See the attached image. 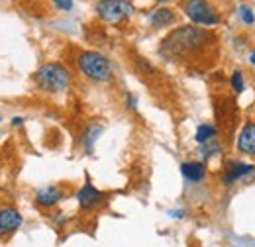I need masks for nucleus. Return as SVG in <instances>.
Segmentation results:
<instances>
[{"instance_id": "f257e3e1", "label": "nucleus", "mask_w": 255, "mask_h": 247, "mask_svg": "<svg viewBox=\"0 0 255 247\" xmlns=\"http://www.w3.org/2000/svg\"><path fill=\"white\" fill-rule=\"evenodd\" d=\"M218 45L214 31L198 26H181L169 31L159 45V55L165 61L198 63L208 57Z\"/></svg>"}, {"instance_id": "f03ea898", "label": "nucleus", "mask_w": 255, "mask_h": 247, "mask_svg": "<svg viewBox=\"0 0 255 247\" xmlns=\"http://www.w3.org/2000/svg\"><path fill=\"white\" fill-rule=\"evenodd\" d=\"M73 83L71 71L59 61H47L43 63L35 75H33V85L37 91L45 94H61L65 93Z\"/></svg>"}, {"instance_id": "7ed1b4c3", "label": "nucleus", "mask_w": 255, "mask_h": 247, "mask_svg": "<svg viewBox=\"0 0 255 247\" xmlns=\"http://www.w3.org/2000/svg\"><path fill=\"white\" fill-rule=\"evenodd\" d=\"M181 10L194 26L212 28L224 20L220 0H181Z\"/></svg>"}, {"instance_id": "20e7f679", "label": "nucleus", "mask_w": 255, "mask_h": 247, "mask_svg": "<svg viewBox=\"0 0 255 247\" xmlns=\"http://www.w3.org/2000/svg\"><path fill=\"white\" fill-rule=\"evenodd\" d=\"M77 67L81 75L93 83H108L112 79V63L98 51H81L77 55Z\"/></svg>"}, {"instance_id": "39448f33", "label": "nucleus", "mask_w": 255, "mask_h": 247, "mask_svg": "<svg viewBox=\"0 0 255 247\" xmlns=\"http://www.w3.org/2000/svg\"><path fill=\"white\" fill-rule=\"evenodd\" d=\"M95 10L98 18H102L104 22H110V24H118L135 12V8L129 0H98Z\"/></svg>"}, {"instance_id": "423d86ee", "label": "nucleus", "mask_w": 255, "mask_h": 247, "mask_svg": "<svg viewBox=\"0 0 255 247\" xmlns=\"http://www.w3.org/2000/svg\"><path fill=\"white\" fill-rule=\"evenodd\" d=\"M214 116L218 122V133L222 131L226 135H232L236 124H238V106L232 96H222L214 102Z\"/></svg>"}, {"instance_id": "0eeeda50", "label": "nucleus", "mask_w": 255, "mask_h": 247, "mask_svg": "<svg viewBox=\"0 0 255 247\" xmlns=\"http://www.w3.org/2000/svg\"><path fill=\"white\" fill-rule=\"evenodd\" d=\"M250 175H255V165L238 161V159H228L222 167V177H220V181H222L224 186H232V185H236L238 181L250 177Z\"/></svg>"}, {"instance_id": "6e6552de", "label": "nucleus", "mask_w": 255, "mask_h": 247, "mask_svg": "<svg viewBox=\"0 0 255 247\" xmlns=\"http://www.w3.org/2000/svg\"><path fill=\"white\" fill-rule=\"evenodd\" d=\"M75 198H77V204H79V208L83 212H95L96 208H100L106 202V192L98 190L91 183H85V185L77 190Z\"/></svg>"}, {"instance_id": "1a4fd4ad", "label": "nucleus", "mask_w": 255, "mask_h": 247, "mask_svg": "<svg viewBox=\"0 0 255 247\" xmlns=\"http://www.w3.org/2000/svg\"><path fill=\"white\" fill-rule=\"evenodd\" d=\"M24 224L22 212L12 204H0V238L14 236Z\"/></svg>"}, {"instance_id": "9d476101", "label": "nucleus", "mask_w": 255, "mask_h": 247, "mask_svg": "<svg viewBox=\"0 0 255 247\" xmlns=\"http://www.w3.org/2000/svg\"><path fill=\"white\" fill-rule=\"evenodd\" d=\"M65 198H67V190L61 185H47L35 192V204L43 210L55 208L57 204L63 202Z\"/></svg>"}, {"instance_id": "9b49d317", "label": "nucleus", "mask_w": 255, "mask_h": 247, "mask_svg": "<svg viewBox=\"0 0 255 247\" xmlns=\"http://www.w3.org/2000/svg\"><path fill=\"white\" fill-rule=\"evenodd\" d=\"M236 147L242 155L255 157V120H248L242 125L236 137Z\"/></svg>"}, {"instance_id": "f8f14e48", "label": "nucleus", "mask_w": 255, "mask_h": 247, "mask_svg": "<svg viewBox=\"0 0 255 247\" xmlns=\"http://www.w3.org/2000/svg\"><path fill=\"white\" fill-rule=\"evenodd\" d=\"M181 175L185 177L187 183L196 185V183H202L206 179L208 167L204 161H185V163H181Z\"/></svg>"}, {"instance_id": "ddd939ff", "label": "nucleus", "mask_w": 255, "mask_h": 247, "mask_svg": "<svg viewBox=\"0 0 255 247\" xmlns=\"http://www.w3.org/2000/svg\"><path fill=\"white\" fill-rule=\"evenodd\" d=\"M177 22V12L173 8H167V6H161L155 8L151 14H149V24L153 28H167L171 24Z\"/></svg>"}, {"instance_id": "4468645a", "label": "nucleus", "mask_w": 255, "mask_h": 247, "mask_svg": "<svg viewBox=\"0 0 255 247\" xmlns=\"http://www.w3.org/2000/svg\"><path fill=\"white\" fill-rule=\"evenodd\" d=\"M102 125L100 124H89L87 127H85V131H83V149L87 151V153H93V149H95V143L96 139L100 137V133H102Z\"/></svg>"}, {"instance_id": "2eb2a0df", "label": "nucleus", "mask_w": 255, "mask_h": 247, "mask_svg": "<svg viewBox=\"0 0 255 247\" xmlns=\"http://www.w3.org/2000/svg\"><path fill=\"white\" fill-rule=\"evenodd\" d=\"M216 137H218V127L216 125H212V124H200L196 127V133H194L196 143L202 145V143H208V141H212Z\"/></svg>"}, {"instance_id": "dca6fc26", "label": "nucleus", "mask_w": 255, "mask_h": 247, "mask_svg": "<svg viewBox=\"0 0 255 247\" xmlns=\"http://www.w3.org/2000/svg\"><path fill=\"white\" fill-rule=\"evenodd\" d=\"M230 87L234 94H242L246 91V79H244V73L240 69H236L232 75H230Z\"/></svg>"}, {"instance_id": "f3484780", "label": "nucleus", "mask_w": 255, "mask_h": 247, "mask_svg": "<svg viewBox=\"0 0 255 247\" xmlns=\"http://www.w3.org/2000/svg\"><path fill=\"white\" fill-rule=\"evenodd\" d=\"M220 151H222V145H220L218 137L212 139V141H208V143H202V145H200V155H202V159H208V157H212L214 153L218 155Z\"/></svg>"}, {"instance_id": "a211bd4d", "label": "nucleus", "mask_w": 255, "mask_h": 247, "mask_svg": "<svg viewBox=\"0 0 255 247\" xmlns=\"http://www.w3.org/2000/svg\"><path fill=\"white\" fill-rule=\"evenodd\" d=\"M240 18H242V22H244V24H248V26L255 24L254 10H252L250 6H242V8H240Z\"/></svg>"}, {"instance_id": "6ab92c4d", "label": "nucleus", "mask_w": 255, "mask_h": 247, "mask_svg": "<svg viewBox=\"0 0 255 247\" xmlns=\"http://www.w3.org/2000/svg\"><path fill=\"white\" fill-rule=\"evenodd\" d=\"M59 10H63V12H69L71 8H73V0H51Z\"/></svg>"}, {"instance_id": "aec40b11", "label": "nucleus", "mask_w": 255, "mask_h": 247, "mask_svg": "<svg viewBox=\"0 0 255 247\" xmlns=\"http://www.w3.org/2000/svg\"><path fill=\"white\" fill-rule=\"evenodd\" d=\"M51 222L55 224V226H59V228H63L65 222H67V218L65 214H51Z\"/></svg>"}, {"instance_id": "412c9836", "label": "nucleus", "mask_w": 255, "mask_h": 247, "mask_svg": "<svg viewBox=\"0 0 255 247\" xmlns=\"http://www.w3.org/2000/svg\"><path fill=\"white\" fill-rule=\"evenodd\" d=\"M126 104H128V110H135V106H137V98L133 96V94H126Z\"/></svg>"}, {"instance_id": "4be33fe9", "label": "nucleus", "mask_w": 255, "mask_h": 247, "mask_svg": "<svg viewBox=\"0 0 255 247\" xmlns=\"http://www.w3.org/2000/svg\"><path fill=\"white\" fill-rule=\"evenodd\" d=\"M12 124H14V125H20V124H24V118H20V116H16V118L12 120Z\"/></svg>"}, {"instance_id": "5701e85b", "label": "nucleus", "mask_w": 255, "mask_h": 247, "mask_svg": "<svg viewBox=\"0 0 255 247\" xmlns=\"http://www.w3.org/2000/svg\"><path fill=\"white\" fill-rule=\"evenodd\" d=\"M250 63H252V65H255V49L252 51V55H250Z\"/></svg>"}, {"instance_id": "b1692460", "label": "nucleus", "mask_w": 255, "mask_h": 247, "mask_svg": "<svg viewBox=\"0 0 255 247\" xmlns=\"http://www.w3.org/2000/svg\"><path fill=\"white\" fill-rule=\"evenodd\" d=\"M157 2H161V4H165V2H171V0H157Z\"/></svg>"}]
</instances>
